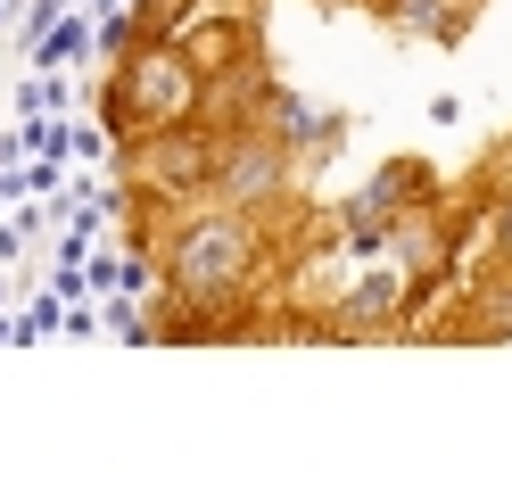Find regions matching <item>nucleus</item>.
<instances>
[{"instance_id": "f03ea898", "label": "nucleus", "mask_w": 512, "mask_h": 504, "mask_svg": "<svg viewBox=\"0 0 512 504\" xmlns=\"http://www.w3.org/2000/svg\"><path fill=\"white\" fill-rule=\"evenodd\" d=\"M207 67L190 58L174 34H141L133 50L116 58V83H108V133H124V149L149 141V133H174V124H199L207 116Z\"/></svg>"}, {"instance_id": "f8f14e48", "label": "nucleus", "mask_w": 512, "mask_h": 504, "mask_svg": "<svg viewBox=\"0 0 512 504\" xmlns=\"http://www.w3.org/2000/svg\"><path fill=\"white\" fill-rule=\"evenodd\" d=\"M9 331H17V323H0V339H9Z\"/></svg>"}, {"instance_id": "39448f33", "label": "nucleus", "mask_w": 512, "mask_h": 504, "mask_svg": "<svg viewBox=\"0 0 512 504\" xmlns=\"http://www.w3.org/2000/svg\"><path fill=\"white\" fill-rule=\"evenodd\" d=\"M372 9L389 17L405 42H463L471 17L488 9V0H372Z\"/></svg>"}, {"instance_id": "6e6552de", "label": "nucleus", "mask_w": 512, "mask_h": 504, "mask_svg": "<svg viewBox=\"0 0 512 504\" xmlns=\"http://www.w3.org/2000/svg\"><path fill=\"white\" fill-rule=\"evenodd\" d=\"M488 232H496V257H512V182H496V199H488Z\"/></svg>"}, {"instance_id": "9b49d317", "label": "nucleus", "mask_w": 512, "mask_h": 504, "mask_svg": "<svg viewBox=\"0 0 512 504\" xmlns=\"http://www.w3.org/2000/svg\"><path fill=\"white\" fill-rule=\"evenodd\" d=\"M91 9H141V0H91Z\"/></svg>"}, {"instance_id": "20e7f679", "label": "nucleus", "mask_w": 512, "mask_h": 504, "mask_svg": "<svg viewBox=\"0 0 512 504\" xmlns=\"http://www.w3.org/2000/svg\"><path fill=\"white\" fill-rule=\"evenodd\" d=\"M413 290H422V281H413L405 265L372 257L364 273H347V281H339V298L323 306V323H331V331H397V323H405V306H413Z\"/></svg>"}, {"instance_id": "0eeeda50", "label": "nucleus", "mask_w": 512, "mask_h": 504, "mask_svg": "<svg viewBox=\"0 0 512 504\" xmlns=\"http://www.w3.org/2000/svg\"><path fill=\"white\" fill-rule=\"evenodd\" d=\"M67 58H91V17H75V9L34 42V67H67Z\"/></svg>"}, {"instance_id": "f257e3e1", "label": "nucleus", "mask_w": 512, "mask_h": 504, "mask_svg": "<svg viewBox=\"0 0 512 504\" xmlns=\"http://www.w3.org/2000/svg\"><path fill=\"white\" fill-rule=\"evenodd\" d=\"M182 224L157 240V290L190 314H223L240 323V306L256 281H273V215H248V207H174Z\"/></svg>"}, {"instance_id": "1a4fd4ad", "label": "nucleus", "mask_w": 512, "mask_h": 504, "mask_svg": "<svg viewBox=\"0 0 512 504\" xmlns=\"http://www.w3.org/2000/svg\"><path fill=\"white\" fill-rule=\"evenodd\" d=\"M75 157H108V124H75Z\"/></svg>"}, {"instance_id": "423d86ee", "label": "nucleus", "mask_w": 512, "mask_h": 504, "mask_svg": "<svg viewBox=\"0 0 512 504\" xmlns=\"http://www.w3.org/2000/svg\"><path fill=\"white\" fill-rule=\"evenodd\" d=\"M256 124H265V133H273L281 149H298V157H314V141H331V133H339V124H331L323 108H314L306 91H290V83H273V91H265Z\"/></svg>"}, {"instance_id": "7ed1b4c3", "label": "nucleus", "mask_w": 512, "mask_h": 504, "mask_svg": "<svg viewBox=\"0 0 512 504\" xmlns=\"http://www.w3.org/2000/svg\"><path fill=\"white\" fill-rule=\"evenodd\" d=\"M290 191H298V149H281L265 124H215L207 199L248 207V215H273V207H290Z\"/></svg>"}, {"instance_id": "9d476101", "label": "nucleus", "mask_w": 512, "mask_h": 504, "mask_svg": "<svg viewBox=\"0 0 512 504\" xmlns=\"http://www.w3.org/2000/svg\"><path fill=\"white\" fill-rule=\"evenodd\" d=\"M314 9H372V0H314Z\"/></svg>"}]
</instances>
